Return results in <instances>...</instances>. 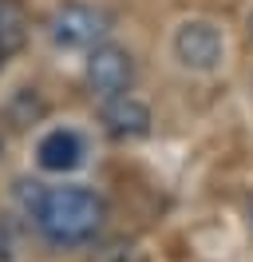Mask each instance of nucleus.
I'll return each mask as SVG.
<instances>
[{
	"label": "nucleus",
	"instance_id": "f257e3e1",
	"mask_svg": "<svg viewBox=\"0 0 253 262\" xmlns=\"http://www.w3.org/2000/svg\"><path fill=\"white\" fill-rule=\"evenodd\" d=\"M32 219H36V230L52 246H63V250L83 246L107 223V199L91 187H79V183L44 187L36 207H32Z\"/></svg>",
	"mask_w": 253,
	"mask_h": 262
},
{
	"label": "nucleus",
	"instance_id": "f03ea898",
	"mask_svg": "<svg viewBox=\"0 0 253 262\" xmlns=\"http://www.w3.org/2000/svg\"><path fill=\"white\" fill-rule=\"evenodd\" d=\"M115 28V16H111L103 4H87V0H63L60 8L47 16V36L56 48L67 52H91L99 48L103 40Z\"/></svg>",
	"mask_w": 253,
	"mask_h": 262
},
{
	"label": "nucleus",
	"instance_id": "7ed1b4c3",
	"mask_svg": "<svg viewBox=\"0 0 253 262\" xmlns=\"http://www.w3.org/2000/svg\"><path fill=\"white\" fill-rule=\"evenodd\" d=\"M87 88L99 99L111 96H127L135 88V56L123 44H111L103 40L99 48L87 52Z\"/></svg>",
	"mask_w": 253,
	"mask_h": 262
},
{
	"label": "nucleus",
	"instance_id": "20e7f679",
	"mask_svg": "<svg viewBox=\"0 0 253 262\" xmlns=\"http://www.w3.org/2000/svg\"><path fill=\"white\" fill-rule=\"evenodd\" d=\"M225 56V40H221L218 24L210 20H186L174 32V60L190 72H214Z\"/></svg>",
	"mask_w": 253,
	"mask_h": 262
},
{
	"label": "nucleus",
	"instance_id": "39448f33",
	"mask_svg": "<svg viewBox=\"0 0 253 262\" xmlns=\"http://www.w3.org/2000/svg\"><path fill=\"white\" fill-rule=\"evenodd\" d=\"M99 123H103V131H107L111 139L131 143V139L150 135L155 115H150V107H146L142 99H135L131 92H127V96H111V99H103V107H99Z\"/></svg>",
	"mask_w": 253,
	"mask_h": 262
},
{
	"label": "nucleus",
	"instance_id": "423d86ee",
	"mask_svg": "<svg viewBox=\"0 0 253 262\" xmlns=\"http://www.w3.org/2000/svg\"><path fill=\"white\" fill-rule=\"evenodd\" d=\"M36 163L44 167V171H52V175L75 171L83 163V139H79V131H71V127L47 131L44 139L36 143Z\"/></svg>",
	"mask_w": 253,
	"mask_h": 262
},
{
	"label": "nucleus",
	"instance_id": "0eeeda50",
	"mask_svg": "<svg viewBox=\"0 0 253 262\" xmlns=\"http://www.w3.org/2000/svg\"><path fill=\"white\" fill-rule=\"evenodd\" d=\"M28 12L20 0H0V60L16 56V52L28 44Z\"/></svg>",
	"mask_w": 253,
	"mask_h": 262
},
{
	"label": "nucleus",
	"instance_id": "6e6552de",
	"mask_svg": "<svg viewBox=\"0 0 253 262\" xmlns=\"http://www.w3.org/2000/svg\"><path fill=\"white\" fill-rule=\"evenodd\" d=\"M44 115H47V99L40 96L36 88H16L12 96H8V103H4V119H8L16 131L36 127Z\"/></svg>",
	"mask_w": 253,
	"mask_h": 262
},
{
	"label": "nucleus",
	"instance_id": "1a4fd4ad",
	"mask_svg": "<svg viewBox=\"0 0 253 262\" xmlns=\"http://www.w3.org/2000/svg\"><path fill=\"white\" fill-rule=\"evenodd\" d=\"M249 40H253V12H249Z\"/></svg>",
	"mask_w": 253,
	"mask_h": 262
},
{
	"label": "nucleus",
	"instance_id": "9d476101",
	"mask_svg": "<svg viewBox=\"0 0 253 262\" xmlns=\"http://www.w3.org/2000/svg\"><path fill=\"white\" fill-rule=\"evenodd\" d=\"M0 151H4V139H0Z\"/></svg>",
	"mask_w": 253,
	"mask_h": 262
}]
</instances>
